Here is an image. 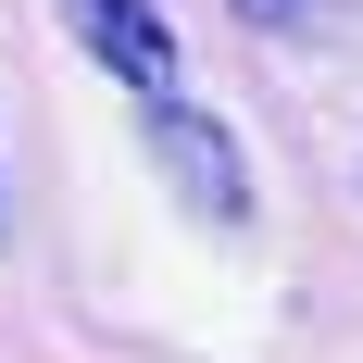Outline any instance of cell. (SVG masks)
Returning a JSON list of instances; mask_svg holds the SVG:
<instances>
[{
  "label": "cell",
  "mask_w": 363,
  "mask_h": 363,
  "mask_svg": "<svg viewBox=\"0 0 363 363\" xmlns=\"http://www.w3.org/2000/svg\"><path fill=\"white\" fill-rule=\"evenodd\" d=\"M63 26H75V50L125 88L138 113H163V101H188V63H176V26L150 13V0H63Z\"/></svg>",
  "instance_id": "1"
},
{
  "label": "cell",
  "mask_w": 363,
  "mask_h": 363,
  "mask_svg": "<svg viewBox=\"0 0 363 363\" xmlns=\"http://www.w3.org/2000/svg\"><path fill=\"white\" fill-rule=\"evenodd\" d=\"M138 125H150V163H163V176L188 188V213H201V225H238V213H251L238 138H225V125H213L201 101H163V113H138Z\"/></svg>",
  "instance_id": "2"
},
{
  "label": "cell",
  "mask_w": 363,
  "mask_h": 363,
  "mask_svg": "<svg viewBox=\"0 0 363 363\" xmlns=\"http://www.w3.org/2000/svg\"><path fill=\"white\" fill-rule=\"evenodd\" d=\"M225 13H238V26H263V38H276V26H313L326 0H225Z\"/></svg>",
  "instance_id": "3"
}]
</instances>
